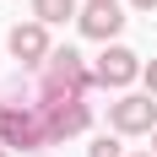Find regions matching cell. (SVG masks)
Wrapping results in <instances>:
<instances>
[{
    "label": "cell",
    "mask_w": 157,
    "mask_h": 157,
    "mask_svg": "<svg viewBox=\"0 0 157 157\" xmlns=\"http://www.w3.org/2000/svg\"><path fill=\"white\" fill-rule=\"evenodd\" d=\"M6 109H0V146L6 152H38L49 146V125H44V109L38 103H22V98H0Z\"/></svg>",
    "instance_id": "6da1fadb"
},
{
    "label": "cell",
    "mask_w": 157,
    "mask_h": 157,
    "mask_svg": "<svg viewBox=\"0 0 157 157\" xmlns=\"http://www.w3.org/2000/svg\"><path fill=\"white\" fill-rule=\"evenodd\" d=\"M98 87V76L87 71L76 49H54L44 60V76H38V98H87Z\"/></svg>",
    "instance_id": "7a4b0ae2"
},
{
    "label": "cell",
    "mask_w": 157,
    "mask_h": 157,
    "mask_svg": "<svg viewBox=\"0 0 157 157\" xmlns=\"http://www.w3.org/2000/svg\"><path fill=\"white\" fill-rule=\"evenodd\" d=\"M109 125H114V136H152L157 130V98L152 92H119L109 103Z\"/></svg>",
    "instance_id": "3957f363"
},
{
    "label": "cell",
    "mask_w": 157,
    "mask_h": 157,
    "mask_svg": "<svg viewBox=\"0 0 157 157\" xmlns=\"http://www.w3.org/2000/svg\"><path fill=\"white\" fill-rule=\"evenodd\" d=\"M44 109V125H49V141H71L92 125V103L87 98H33Z\"/></svg>",
    "instance_id": "277c9868"
},
{
    "label": "cell",
    "mask_w": 157,
    "mask_h": 157,
    "mask_svg": "<svg viewBox=\"0 0 157 157\" xmlns=\"http://www.w3.org/2000/svg\"><path fill=\"white\" fill-rule=\"evenodd\" d=\"M92 76H98V87H109V92H125L130 81L141 76V54H136V49H125V44H109L103 54H98Z\"/></svg>",
    "instance_id": "5b68a950"
},
{
    "label": "cell",
    "mask_w": 157,
    "mask_h": 157,
    "mask_svg": "<svg viewBox=\"0 0 157 157\" xmlns=\"http://www.w3.org/2000/svg\"><path fill=\"white\" fill-rule=\"evenodd\" d=\"M6 44H11V54L22 65H44L49 54H54V49H49V22H16Z\"/></svg>",
    "instance_id": "8992f818"
},
{
    "label": "cell",
    "mask_w": 157,
    "mask_h": 157,
    "mask_svg": "<svg viewBox=\"0 0 157 157\" xmlns=\"http://www.w3.org/2000/svg\"><path fill=\"white\" fill-rule=\"evenodd\" d=\"M81 33L87 38H98V44H109V38H119V27H125V16H119V6H87V11L76 16Z\"/></svg>",
    "instance_id": "52a82bcc"
},
{
    "label": "cell",
    "mask_w": 157,
    "mask_h": 157,
    "mask_svg": "<svg viewBox=\"0 0 157 157\" xmlns=\"http://www.w3.org/2000/svg\"><path fill=\"white\" fill-rule=\"evenodd\" d=\"M33 16L38 22H71L81 11H76V0H33Z\"/></svg>",
    "instance_id": "ba28073f"
},
{
    "label": "cell",
    "mask_w": 157,
    "mask_h": 157,
    "mask_svg": "<svg viewBox=\"0 0 157 157\" xmlns=\"http://www.w3.org/2000/svg\"><path fill=\"white\" fill-rule=\"evenodd\" d=\"M87 157H125V146H119V136H98L87 146Z\"/></svg>",
    "instance_id": "9c48e42d"
},
{
    "label": "cell",
    "mask_w": 157,
    "mask_h": 157,
    "mask_svg": "<svg viewBox=\"0 0 157 157\" xmlns=\"http://www.w3.org/2000/svg\"><path fill=\"white\" fill-rule=\"evenodd\" d=\"M141 76H146V92L157 98V60H146V65H141Z\"/></svg>",
    "instance_id": "30bf717a"
},
{
    "label": "cell",
    "mask_w": 157,
    "mask_h": 157,
    "mask_svg": "<svg viewBox=\"0 0 157 157\" xmlns=\"http://www.w3.org/2000/svg\"><path fill=\"white\" fill-rule=\"evenodd\" d=\"M130 6H136V11H152V6H157V0H130Z\"/></svg>",
    "instance_id": "8fae6325"
},
{
    "label": "cell",
    "mask_w": 157,
    "mask_h": 157,
    "mask_svg": "<svg viewBox=\"0 0 157 157\" xmlns=\"http://www.w3.org/2000/svg\"><path fill=\"white\" fill-rule=\"evenodd\" d=\"M87 6H114V0H87Z\"/></svg>",
    "instance_id": "7c38bea8"
},
{
    "label": "cell",
    "mask_w": 157,
    "mask_h": 157,
    "mask_svg": "<svg viewBox=\"0 0 157 157\" xmlns=\"http://www.w3.org/2000/svg\"><path fill=\"white\" fill-rule=\"evenodd\" d=\"M130 157H157V152H130Z\"/></svg>",
    "instance_id": "4fadbf2b"
},
{
    "label": "cell",
    "mask_w": 157,
    "mask_h": 157,
    "mask_svg": "<svg viewBox=\"0 0 157 157\" xmlns=\"http://www.w3.org/2000/svg\"><path fill=\"white\" fill-rule=\"evenodd\" d=\"M152 152H157V130H152Z\"/></svg>",
    "instance_id": "5bb4252c"
},
{
    "label": "cell",
    "mask_w": 157,
    "mask_h": 157,
    "mask_svg": "<svg viewBox=\"0 0 157 157\" xmlns=\"http://www.w3.org/2000/svg\"><path fill=\"white\" fill-rule=\"evenodd\" d=\"M0 157H6V146H0Z\"/></svg>",
    "instance_id": "9a60e30c"
},
{
    "label": "cell",
    "mask_w": 157,
    "mask_h": 157,
    "mask_svg": "<svg viewBox=\"0 0 157 157\" xmlns=\"http://www.w3.org/2000/svg\"><path fill=\"white\" fill-rule=\"evenodd\" d=\"M0 109H6V103H0Z\"/></svg>",
    "instance_id": "2e32d148"
}]
</instances>
